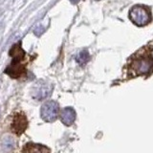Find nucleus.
Wrapping results in <instances>:
<instances>
[{
  "label": "nucleus",
  "mask_w": 153,
  "mask_h": 153,
  "mask_svg": "<svg viewBox=\"0 0 153 153\" xmlns=\"http://www.w3.org/2000/svg\"><path fill=\"white\" fill-rule=\"evenodd\" d=\"M128 71L132 76L149 75L153 71V56L147 48L135 54L128 64Z\"/></svg>",
  "instance_id": "1"
},
{
  "label": "nucleus",
  "mask_w": 153,
  "mask_h": 153,
  "mask_svg": "<svg viewBox=\"0 0 153 153\" xmlns=\"http://www.w3.org/2000/svg\"><path fill=\"white\" fill-rule=\"evenodd\" d=\"M10 56L13 57V61L5 72L13 79L21 78L26 74V67L23 63V60L25 59V52L21 48L20 43L14 44L12 47Z\"/></svg>",
  "instance_id": "2"
},
{
  "label": "nucleus",
  "mask_w": 153,
  "mask_h": 153,
  "mask_svg": "<svg viewBox=\"0 0 153 153\" xmlns=\"http://www.w3.org/2000/svg\"><path fill=\"white\" fill-rule=\"evenodd\" d=\"M129 18L137 26H146L151 21V12L146 6L136 5L129 11Z\"/></svg>",
  "instance_id": "3"
},
{
  "label": "nucleus",
  "mask_w": 153,
  "mask_h": 153,
  "mask_svg": "<svg viewBox=\"0 0 153 153\" xmlns=\"http://www.w3.org/2000/svg\"><path fill=\"white\" fill-rule=\"evenodd\" d=\"M57 114H59V104L54 100L47 102L42 105L40 115L45 122H54L57 118Z\"/></svg>",
  "instance_id": "4"
},
{
  "label": "nucleus",
  "mask_w": 153,
  "mask_h": 153,
  "mask_svg": "<svg viewBox=\"0 0 153 153\" xmlns=\"http://www.w3.org/2000/svg\"><path fill=\"white\" fill-rule=\"evenodd\" d=\"M53 90V86L45 81H39L33 88V97L38 100H44L49 96Z\"/></svg>",
  "instance_id": "5"
},
{
  "label": "nucleus",
  "mask_w": 153,
  "mask_h": 153,
  "mask_svg": "<svg viewBox=\"0 0 153 153\" xmlns=\"http://www.w3.org/2000/svg\"><path fill=\"white\" fill-rule=\"evenodd\" d=\"M27 119L26 116L22 113L16 114L13 117V123H12V131L16 133V135H21L27 128Z\"/></svg>",
  "instance_id": "6"
},
{
  "label": "nucleus",
  "mask_w": 153,
  "mask_h": 153,
  "mask_svg": "<svg viewBox=\"0 0 153 153\" xmlns=\"http://www.w3.org/2000/svg\"><path fill=\"white\" fill-rule=\"evenodd\" d=\"M60 119H61V122L64 124H66V126H71V124H73L75 120H76L75 110L73 108H70V107L64 108L61 111Z\"/></svg>",
  "instance_id": "7"
},
{
  "label": "nucleus",
  "mask_w": 153,
  "mask_h": 153,
  "mask_svg": "<svg viewBox=\"0 0 153 153\" xmlns=\"http://www.w3.org/2000/svg\"><path fill=\"white\" fill-rule=\"evenodd\" d=\"M23 153H50V151L44 146L38 145V143H29L24 146Z\"/></svg>",
  "instance_id": "8"
},
{
  "label": "nucleus",
  "mask_w": 153,
  "mask_h": 153,
  "mask_svg": "<svg viewBox=\"0 0 153 153\" xmlns=\"http://www.w3.org/2000/svg\"><path fill=\"white\" fill-rule=\"evenodd\" d=\"M16 146V141L12 137H6L2 142V149L4 151H11Z\"/></svg>",
  "instance_id": "9"
},
{
  "label": "nucleus",
  "mask_w": 153,
  "mask_h": 153,
  "mask_svg": "<svg viewBox=\"0 0 153 153\" xmlns=\"http://www.w3.org/2000/svg\"><path fill=\"white\" fill-rule=\"evenodd\" d=\"M89 59H90L89 53L86 50H83V51L79 52V54H78V56H76V61H78V63L80 64V65H84V64L87 63Z\"/></svg>",
  "instance_id": "10"
},
{
  "label": "nucleus",
  "mask_w": 153,
  "mask_h": 153,
  "mask_svg": "<svg viewBox=\"0 0 153 153\" xmlns=\"http://www.w3.org/2000/svg\"><path fill=\"white\" fill-rule=\"evenodd\" d=\"M78 1H79V0H71V2H72V3H76Z\"/></svg>",
  "instance_id": "11"
}]
</instances>
